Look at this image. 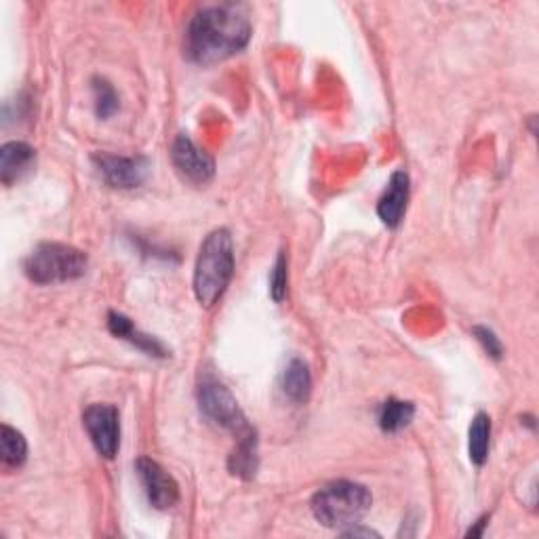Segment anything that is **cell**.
<instances>
[{"label": "cell", "mask_w": 539, "mask_h": 539, "mask_svg": "<svg viewBox=\"0 0 539 539\" xmlns=\"http://www.w3.org/2000/svg\"><path fill=\"white\" fill-rule=\"evenodd\" d=\"M251 19L238 5H211L196 11L186 30V55L194 64L213 66L243 51L251 41Z\"/></svg>", "instance_id": "obj_1"}, {"label": "cell", "mask_w": 539, "mask_h": 539, "mask_svg": "<svg viewBox=\"0 0 539 539\" xmlns=\"http://www.w3.org/2000/svg\"><path fill=\"white\" fill-rule=\"evenodd\" d=\"M234 274V243L226 228L213 230L201 245L194 266V295L198 304L211 308L224 295Z\"/></svg>", "instance_id": "obj_2"}, {"label": "cell", "mask_w": 539, "mask_h": 539, "mask_svg": "<svg viewBox=\"0 0 539 539\" xmlns=\"http://www.w3.org/2000/svg\"><path fill=\"white\" fill-rule=\"evenodd\" d=\"M371 504L373 497L367 487L352 481H333L312 497V514L323 527L344 531L361 525Z\"/></svg>", "instance_id": "obj_3"}, {"label": "cell", "mask_w": 539, "mask_h": 539, "mask_svg": "<svg viewBox=\"0 0 539 539\" xmlns=\"http://www.w3.org/2000/svg\"><path fill=\"white\" fill-rule=\"evenodd\" d=\"M87 266V253L81 249L64 243H43L28 255L24 272L36 285H57L81 278Z\"/></svg>", "instance_id": "obj_4"}, {"label": "cell", "mask_w": 539, "mask_h": 539, "mask_svg": "<svg viewBox=\"0 0 539 539\" xmlns=\"http://www.w3.org/2000/svg\"><path fill=\"white\" fill-rule=\"evenodd\" d=\"M198 407L205 413L207 419L219 428H224L234 434L236 441H245V438H257L255 428L249 424L241 405H238L232 392L219 384L217 379H205L198 386Z\"/></svg>", "instance_id": "obj_5"}, {"label": "cell", "mask_w": 539, "mask_h": 539, "mask_svg": "<svg viewBox=\"0 0 539 539\" xmlns=\"http://www.w3.org/2000/svg\"><path fill=\"white\" fill-rule=\"evenodd\" d=\"M93 165L104 182L118 190L139 188L150 173V163L144 156H116L108 152H97L93 154Z\"/></svg>", "instance_id": "obj_6"}, {"label": "cell", "mask_w": 539, "mask_h": 539, "mask_svg": "<svg viewBox=\"0 0 539 539\" xmlns=\"http://www.w3.org/2000/svg\"><path fill=\"white\" fill-rule=\"evenodd\" d=\"M83 426L99 455L112 459L118 453V447H121V417H118L116 407L104 403L87 407L83 413Z\"/></svg>", "instance_id": "obj_7"}, {"label": "cell", "mask_w": 539, "mask_h": 539, "mask_svg": "<svg viewBox=\"0 0 539 539\" xmlns=\"http://www.w3.org/2000/svg\"><path fill=\"white\" fill-rule=\"evenodd\" d=\"M171 158L177 173L194 186L209 184L215 175L213 156L203 148H198L186 133L175 137L171 146Z\"/></svg>", "instance_id": "obj_8"}, {"label": "cell", "mask_w": 539, "mask_h": 539, "mask_svg": "<svg viewBox=\"0 0 539 539\" xmlns=\"http://www.w3.org/2000/svg\"><path fill=\"white\" fill-rule=\"evenodd\" d=\"M135 470L150 506L156 510H171L177 506L179 485L161 464L150 457H139L135 462Z\"/></svg>", "instance_id": "obj_9"}, {"label": "cell", "mask_w": 539, "mask_h": 539, "mask_svg": "<svg viewBox=\"0 0 539 539\" xmlns=\"http://www.w3.org/2000/svg\"><path fill=\"white\" fill-rule=\"evenodd\" d=\"M407 203H409V175L405 171H396L390 177L384 196L379 198L377 215L388 228H396L403 222Z\"/></svg>", "instance_id": "obj_10"}, {"label": "cell", "mask_w": 539, "mask_h": 539, "mask_svg": "<svg viewBox=\"0 0 539 539\" xmlns=\"http://www.w3.org/2000/svg\"><path fill=\"white\" fill-rule=\"evenodd\" d=\"M36 165V150L26 142H7L0 148V182L11 186Z\"/></svg>", "instance_id": "obj_11"}, {"label": "cell", "mask_w": 539, "mask_h": 539, "mask_svg": "<svg viewBox=\"0 0 539 539\" xmlns=\"http://www.w3.org/2000/svg\"><path fill=\"white\" fill-rule=\"evenodd\" d=\"M108 329H110L112 335L121 337V339H127V342H131L133 346H137L139 350H144L150 356H161V358L167 356L165 346L161 342H158L156 337L139 333L137 327L131 323V318H127L121 312H110L108 314Z\"/></svg>", "instance_id": "obj_12"}, {"label": "cell", "mask_w": 539, "mask_h": 539, "mask_svg": "<svg viewBox=\"0 0 539 539\" xmlns=\"http://www.w3.org/2000/svg\"><path fill=\"white\" fill-rule=\"evenodd\" d=\"M281 388L291 403L295 405L306 403L312 390V375L308 365L304 361H299V358H293L283 371Z\"/></svg>", "instance_id": "obj_13"}, {"label": "cell", "mask_w": 539, "mask_h": 539, "mask_svg": "<svg viewBox=\"0 0 539 539\" xmlns=\"http://www.w3.org/2000/svg\"><path fill=\"white\" fill-rule=\"evenodd\" d=\"M415 417V405L407 401H398V398H388V401L379 407L377 424L384 432L396 434L405 430Z\"/></svg>", "instance_id": "obj_14"}, {"label": "cell", "mask_w": 539, "mask_h": 539, "mask_svg": "<svg viewBox=\"0 0 539 539\" xmlns=\"http://www.w3.org/2000/svg\"><path fill=\"white\" fill-rule=\"evenodd\" d=\"M491 449V419L487 413H476L468 432V453L472 464L485 466Z\"/></svg>", "instance_id": "obj_15"}, {"label": "cell", "mask_w": 539, "mask_h": 539, "mask_svg": "<svg viewBox=\"0 0 539 539\" xmlns=\"http://www.w3.org/2000/svg\"><path fill=\"white\" fill-rule=\"evenodd\" d=\"M0 457L7 468H22L28 459V443L22 432L3 424L0 428Z\"/></svg>", "instance_id": "obj_16"}, {"label": "cell", "mask_w": 539, "mask_h": 539, "mask_svg": "<svg viewBox=\"0 0 539 539\" xmlns=\"http://www.w3.org/2000/svg\"><path fill=\"white\" fill-rule=\"evenodd\" d=\"M259 455H257V438H245V441H236V447L228 459V468L234 476L253 478L257 472Z\"/></svg>", "instance_id": "obj_17"}, {"label": "cell", "mask_w": 539, "mask_h": 539, "mask_svg": "<svg viewBox=\"0 0 539 539\" xmlns=\"http://www.w3.org/2000/svg\"><path fill=\"white\" fill-rule=\"evenodd\" d=\"M93 95H95V114L102 118V121H108L110 116H114L121 108V99H118L116 89L112 83H108L106 78H93Z\"/></svg>", "instance_id": "obj_18"}, {"label": "cell", "mask_w": 539, "mask_h": 539, "mask_svg": "<svg viewBox=\"0 0 539 539\" xmlns=\"http://www.w3.org/2000/svg\"><path fill=\"white\" fill-rule=\"evenodd\" d=\"M270 293L274 302L281 304L283 299L287 297V257L285 253L278 255L276 264L272 268V276H270Z\"/></svg>", "instance_id": "obj_19"}, {"label": "cell", "mask_w": 539, "mask_h": 539, "mask_svg": "<svg viewBox=\"0 0 539 539\" xmlns=\"http://www.w3.org/2000/svg\"><path fill=\"white\" fill-rule=\"evenodd\" d=\"M476 342L483 346V350L487 352V356L495 358V361H502L504 356V346L499 342V337L489 329V327H474L472 329Z\"/></svg>", "instance_id": "obj_20"}, {"label": "cell", "mask_w": 539, "mask_h": 539, "mask_svg": "<svg viewBox=\"0 0 539 539\" xmlns=\"http://www.w3.org/2000/svg\"><path fill=\"white\" fill-rule=\"evenodd\" d=\"M487 523H489V516L485 514V516L481 518V521H476V527L468 531V537H478V535H483V529L487 527Z\"/></svg>", "instance_id": "obj_21"}]
</instances>
